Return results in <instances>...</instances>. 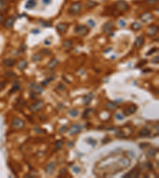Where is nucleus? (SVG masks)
Segmentation results:
<instances>
[{
	"label": "nucleus",
	"mask_w": 159,
	"mask_h": 178,
	"mask_svg": "<svg viewBox=\"0 0 159 178\" xmlns=\"http://www.w3.org/2000/svg\"><path fill=\"white\" fill-rule=\"evenodd\" d=\"M11 124L14 128L18 129V130H22L25 128L26 123L22 119L19 118V117H14V118L12 119Z\"/></svg>",
	"instance_id": "nucleus-1"
},
{
	"label": "nucleus",
	"mask_w": 159,
	"mask_h": 178,
	"mask_svg": "<svg viewBox=\"0 0 159 178\" xmlns=\"http://www.w3.org/2000/svg\"><path fill=\"white\" fill-rule=\"evenodd\" d=\"M82 9V4L80 2H76L71 5V7L68 9V12L71 14H78L81 11Z\"/></svg>",
	"instance_id": "nucleus-2"
},
{
	"label": "nucleus",
	"mask_w": 159,
	"mask_h": 178,
	"mask_svg": "<svg viewBox=\"0 0 159 178\" xmlns=\"http://www.w3.org/2000/svg\"><path fill=\"white\" fill-rule=\"evenodd\" d=\"M115 8L120 12H124L129 10V5L127 2H125L124 0H119L118 2L115 3Z\"/></svg>",
	"instance_id": "nucleus-3"
},
{
	"label": "nucleus",
	"mask_w": 159,
	"mask_h": 178,
	"mask_svg": "<svg viewBox=\"0 0 159 178\" xmlns=\"http://www.w3.org/2000/svg\"><path fill=\"white\" fill-rule=\"evenodd\" d=\"M44 106V102L42 101H37L35 103L32 104L30 106H29V109L33 113H37V112L40 111L42 109V108Z\"/></svg>",
	"instance_id": "nucleus-4"
},
{
	"label": "nucleus",
	"mask_w": 159,
	"mask_h": 178,
	"mask_svg": "<svg viewBox=\"0 0 159 178\" xmlns=\"http://www.w3.org/2000/svg\"><path fill=\"white\" fill-rule=\"evenodd\" d=\"M75 32H76V33L78 34L79 36L84 37V36H86L88 33L89 30L88 29V27L85 26V25H79V26L76 27V29H75Z\"/></svg>",
	"instance_id": "nucleus-5"
},
{
	"label": "nucleus",
	"mask_w": 159,
	"mask_h": 178,
	"mask_svg": "<svg viewBox=\"0 0 159 178\" xmlns=\"http://www.w3.org/2000/svg\"><path fill=\"white\" fill-rule=\"evenodd\" d=\"M114 28L113 25V22H107L103 25V32H104L105 34H110L111 32H112Z\"/></svg>",
	"instance_id": "nucleus-6"
},
{
	"label": "nucleus",
	"mask_w": 159,
	"mask_h": 178,
	"mask_svg": "<svg viewBox=\"0 0 159 178\" xmlns=\"http://www.w3.org/2000/svg\"><path fill=\"white\" fill-rule=\"evenodd\" d=\"M82 129H83V127L80 124H74L73 126H71V128L69 129V133L71 135H76L80 133L82 131Z\"/></svg>",
	"instance_id": "nucleus-7"
},
{
	"label": "nucleus",
	"mask_w": 159,
	"mask_h": 178,
	"mask_svg": "<svg viewBox=\"0 0 159 178\" xmlns=\"http://www.w3.org/2000/svg\"><path fill=\"white\" fill-rule=\"evenodd\" d=\"M139 175H140V170L137 167H135V168H134L130 173L123 175V177H126V178H127V177H139Z\"/></svg>",
	"instance_id": "nucleus-8"
},
{
	"label": "nucleus",
	"mask_w": 159,
	"mask_h": 178,
	"mask_svg": "<svg viewBox=\"0 0 159 178\" xmlns=\"http://www.w3.org/2000/svg\"><path fill=\"white\" fill-rule=\"evenodd\" d=\"M154 18V15L151 13H144L140 16V19L143 22H148L149 21L152 20Z\"/></svg>",
	"instance_id": "nucleus-9"
},
{
	"label": "nucleus",
	"mask_w": 159,
	"mask_h": 178,
	"mask_svg": "<svg viewBox=\"0 0 159 178\" xmlns=\"http://www.w3.org/2000/svg\"><path fill=\"white\" fill-rule=\"evenodd\" d=\"M137 110V106L136 105H131V106L127 108L126 109L123 111V113L125 114L126 116H130L134 114Z\"/></svg>",
	"instance_id": "nucleus-10"
},
{
	"label": "nucleus",
	"mask_w": 159,
	"mask_h": 178,
	"mask_svg": "<svg viewBox=\"0 0 159 178\" xmlns=\"http://www.w3.org/2000/svg\"><path fill=\"white\" fill-rule=\"evenodd\" d=\"M14 21H15V19H14V17H8V18L6 20V22H4V25L3 26L5 27V28L7 29H10V28H12L14 25Z\"/></svg>",
	"instance_id": "nucleus-11"
},
{
	"label": "nucleus",
	"mask_w": 159,
	"mask_h": 178,
	"mask_svg": "<svg viewBox=\"0 0 159 178\" xmlns=\"http://www.w3.org/2000/svg\"><path fill=\"white\" fill-rule=\"evenodd\" d=\"M55 170H56V165L53 162H51L49 165H47L46 166V169H45L46 173L48 174H50V175L53 173V172L55 171Z\"/></svg>",
	"instance_id": "nucleus-12"
},
{
	"label": "nucleus",
	"mask_w": 159,
	"mask_h": 178,
	"mask_svg": "<svg viewBox=\"0 0 159 178\" xmlns=\"http://www.w3.org/2000/svg\"><path fill=\"white\" fill-rule=\"evenodd\" d=\"M158 26L152 25L148 29V36L153 37V36L156 35V33H158Z\"/></svg>",
	"instance_id": "nucleus-13"
},
{
	"label": "nucleus",
	"mask_w": 159,
	"mask_h": 178,
	"mask_svg": "<svg viewBox=\"0 0 159 178\" xmlns=\"http://www.w3.org/2000/svg\"><path fill=\"white\" fill-rule=\"evenodd\" d=\"M92 98H93V93H88V94L85 95L83 97L84 104L85 105H88L90 103H91Z\"/></svg>",
	"instance_id": "nucleus-14"
},
{
	"label": "nucleus",
	"mask_w": 159,
	"mask_h": 178,
	"mask_svg": "<svg viewBox=\"0 0 159 178\" xmlns=\"http://www.w3.org/2000/svg\"><path fill=\"white\" fill-rule=\"evenodd\" d=\"M15 63H16V60L14 59H12V58L6 59L5 60H3V64L5 66H7V67H14V66L15 65Z\"/></svg>",
	"instance_id": "nucleus-15"
},
{
	"label": "nucleus",
	"mask_w": 159,
	"mask_h": 178,
	"mask_svg": "<svg viewBox=\"0 0 159 178\" xmlns=\"http://www.w3.org/2000/svg\"><path fill=\"white\" fill-rule=\"evenodd\" d=\"M30 87H31V89H32L33 91H34L35 93H42V91H43V89L41 87V86L38 85V84H37L36 82L32 83L30 85Z\"/></svg>",
	"instance_id": "nucleus-16"
},
{
	"label": "nucleus",
	"mask_w": 159,
	"mask_h": 178,
	"mask_svg": "<svg viewBox=\"0 0 159 178\" xmlns=\"http://www.w3.org/2000/svg\"><path fill=\"white\" fill-rule=\"evenodd\" d=\"M56 29L59 32H65L68 29V25L65 23H61L56 25Z\"/></svg>",
	"instance_id": "nucleus-17"
},
{
	"label": "nucleus",
	"mask_w": 159,
	"mask_h": 178,
	"mask_svg": "<svg viewBox=\"0 0 159 178\" xmlns=\"http://www.w3.org/2000/svg\"><path fill=\"white\" fill-rule=\"evenodd\" d=\"M143 44H144V37L140 36V37H139L136 39L135 42H134V47L141 48L143 45Z\"/></svg>",
	"instance_id": "nucleus-18"
},
{
	"label": "nucleus",
	"mask_w": 159,
	"mask_h": 178,
	"mask_svg": "<svg viewBox=\"0 0 159 178\" xmlns=\"http://www.w3.org/2000/svg\"><path fill=\"white\" fill-rule=\"evenodd\" d=\"M36 5H37V0H28L25 7L26 9H33L36 7Z\"/></svg>",
	"instance_id": "nucleus-19"
},
{
	"label": "nucleus",
	"mask_w": 159,
	"mask_h": 178,
	"mask_svg": "<svg viewBox=\"0 0 159 178\" xmlns=\"http://www.w3.org/2000/svg\"><path fill=\"white\" fill-rule=\"evenodd\" d=\"M105 107H106L107 109H108V110H115L118 108L115 102H113V101L107 102V103L105 105Z\"/></svg>",
	"instance_id": "nucleus-20"
},
{
	"label": "nucleus",
	"mask_w": 159,
	"mask_h": 178,
	"mask_svg": "<svg viewBox=\"0 0 159 178\" xmlns=\"http://www.w3.org/2000/svg\"><path fill=\"white\" fill-rule=\"evenodd\" d=\"M150 135V131L147 128H144L139 131V135L141 137H147Z\"/></svg>",
	"instance_id": "nucleus-21"
},
{
	"label": "nucleus",
	"mask_w": 159,
	"mask_h": 178,
	"mask_svg": "<svg viewBox=\"0 0 159 178\" xmlns=\"http://www.w3.org/2000/svg\"><path fill=\"white\" fill-rule=\"evenodd\" d=\"M59 63V60L56 59V58H54L51 61L48 63V67H49V69H53L56 66H57Z\"/></svg>",
	"instance_id": "nucleus-22"
},
{
	"label": "nucleus",
	"mask_w": 159,
	"mask_h": 178,
	"mask_svg": "<svg viewBox=\"0 0 159 178\" xmlns=\"http://www.w3.org/2000/svg\"><path fill=\"white\" fill-rule=\"evenodd\" d=\"M27 66H28L27 61H26V60H24V59L21 60L19 63H18V68H19L20 71H22L24 69H26L27 67Z\"/></svg>",
	"instance_id": "nucleus-23"
},
{
	"label": "nucleus",
	"mask_w": 159,
	"mask_h": 178,
	"mask_svg": "<svg viewBox=\"0 0 159 178\" xmlns=\"http://www.w3.org/2000/svg\"><path fill=\"white\" fill-rule=\"evenodd\" d=\"M63 45H64V47L67 50H69L70 48L73 47V41L69 40H67L64 41V43H63Z\"/></svg>",
	"instance_id": "nucleus-24"
},
{
	"label": "nucleus",
	"mask_w": 159,
	"mask_h": 178,
	"mask_svg": "<svg viewBox=\"0 0 159 178\" xmlns=\"http://www.w3.org/2000/svg\"><path fill=\"white\" fill-rule=\"evenodd\" d=\"M41 59H42V56H41L40 53L35 54V55H34L32 57V60L34 62H39V61H41Z\"/></svg>",
	"instance_id": "nucleus-25"
},
{
	"label": "nucleus",
	"mask_w": 159,
	"mask_h": 178,
	"mask_svg": "<svg viewBox=\"0 0 159 178\" xmlns=\"http://www.w3.org/2000/svg\"><path fill=\"white\" fill-rule=\"evenodd\" d=\"M68 114L73 117H76V116H78V115H79V111H78L77 109H76V108H73V109L68 111Z\"/></svg>",
	"instance_id": "nucleus-26"
},
{
	"label": "nucleus",
	"mask_w": 159,
	"mask_h": 178,
	"mask_svg": "<svg viewBox=\"0 0 159 178\" xmlns=\"http://www.w3.org/2000/svg\"><path fill=\"white\" fill-rule=\"evenodd\" d=\"M141 28H142V25H141L140 24L138 23V22H134V23L132 24V25H131V29L133 30H135V31H137V30H139Z\"/></svg>",
	"instance_id": "nucleus-27"
},
{
	"label": "nucleus",
	"mask_w": 159,
	"mask_h": 178,
	"mask_svg": "<svg viewBox=\"0 0 159 178\" xmlns=\"http://www.w3.org/2000/svg\"><path fill=\"white\" fill-rule=\"evenodd\" d=\"M63 145H64V142H63L62 140H58V141H56V143H55V147H56V150L61 149V147H62Z\"/></svg>",
	"instance_id": "nucleus-28"
},
{
	"label": "nucleus",
	"mask_w": 159,
	"mask_h": 178,
	"mask_svg": "<svg viewBox=\"0 0 159 178\" xmlns=\"http://www.w3.org/2000/svg\"><path fill=\"white\" fill-rule=\"evenodd\" d=\"M87 143H89L90 145H92V146H95L97 143V141L95 140L94 138H88V139H87Z\"/></svg>",
	"instance_id": "nucleus-29"
},
{
	"label": "nucleus",
	"mask_w": 159,
	"mask_h": 178,
	"mask_svg": "<svg viewBox=\"0 0 159 178\" xmlns=\"http://www.w3.org/2000/svg\"><path fill=\"white\" fill-rule=\"evenodd\" d=\"M53 79H54V78H53V77H51V78H47V79L44 80L43 82H41V84H42V86H47L48 84L49 83L50 81H52V80H53Z\"/></svg>",
	"instance_id": "nucleus-30"
},
{
	"label": "nucleus",
	"mask_w": 159,
	"mask_h": 178,
	"mask_svg": "<svg viewBox=\"0 0 159 178\" xmlns=\"http://www.w3.org/2000/svg\"><path fill=\"white\" fill-rule=\"evenodd\" d=\"M91 111H93V110H92V109H91V108H88V109H87V110H85L84 111V114H83V117H84V118H88V116L90 115V112H91Z\"/></svg>",
	"instance_id": "nucleus-31"
},
{
	"label": "nucleus",
	"mask_w": 159,
	"mask_h": 178,
	"mask_svg": "<svg viewBox=\"0 0 159 178\" xmlns=\"http://www.w3.org/2000/svg\"><path fill=\"white\" fill-rule=\"evenodd\" d=\"M96 5H97V3L94 1H88L87 7H88V8H92V7H94L95 6H96Z\"/></svg>",
	"instance_id": "nucleus-32"
},
{
	"label": "nucleus",
	"mask_w": 159,
	"mask_h": 178,
	"mask_svg": "<svg viewBox=\"0 0 159 178\" xmlns=\"http://www.w3.org/2000/svg\"><path fill=\"white\" fill-rule=\"evenodd\" d=\"M40 53L45 54V55H50V54H51V51L49 50V49H46V48H44V49L41 50Z\"/></svg>",
	"instance_id": "nucleus-33"
},
{
	"label": "nucleus",
	"mask_w": 159,
	"mask_h": 178,
	"mask_svg": "<svg viewBox=\"0 0 159 178\" xmlns=\"http://www.w3.org/2000/svg\"><path fill=\"white\" fill-rule=\"evenodd\" d=\"M19 89H20V86H19V85H16V86H14L13 87H12V89H11V90L9 93H14V91H18V90H19Z\"/></svg>",
	"instance_id": "nucleus-34"
},
{
	"label": "nucleus",
	"mask_w": 159,
	"mask_h": 178,
	"mask_svg": "<svg viewBox=\"0 0 159 178\" xmlns=\"http://www.w3.org/2000/svg\"><path fill=\"white\" fill-rule=\"evenodd\" d=\"M158 51V48H153L152 49H150V52H148L147 53H146V56H150V55H152L153 53H154V52H156Z\"/></svg>",
	"instance_id": "nucleus-35"
},
{
	"label": "nucleus",
	"mask_w": 159,
	"mask_h": 178,
	"mask_svg": "<svg viewBox=\"0 0 159 178\" xmlns=\"http://www.w3.org/2000/svg\"><path fill=\"white\" fill-rule=\"evenodd\" d=\"M88 25H90V27H92V28H94L95 26V23L92 19H89L88 21Z\"/></svg>",
	"instance_id": "nucleus-36"
},
{
	"label": "nucleus",
	"mask_w": 159,
	"mask_h": 178,
	"mask_svg": "<svg viewBox=\"0 0 159 178\" xmlns=\"http://www.w3.org/2000/svg\"><path fill=\"white\" fill-rule=\"evenodd\" d=\"M73 170L75 173H80V168L78 167V166H76V165L73 167Z\"/></svg>",
	"instance_id": "nucleus-37"
},
{
	"label": "nucleus",
	"mask_w": 159,
	"mask_h": 178,
	"mask_svg": "<svg viewBox=\"0 0 159 178\" xmlns=\"http://www.w3.org/2000/svg\"><path fill=\"white\" fill-rule=\"evenodd\" d=\"M156 154V149L155 148H152L151 150H150V151L148 153V155L150 156H154Z\"/></svg>",
	"instance_id": "nucleus-38"
},
{
	"label": "nucleus",
	"mask_w": 159,
	"mask_h": 178,
	"mask_svg": "<svg viewBox=\"0 0 159 178\" xmlns=\"http://www.w3.org/2000/svg\"><path fill=\"white\" fill-rule=\"evenodd\" d=\"M146 2L150 5H153V4H155L158 2V0H146Z\"/></svg>",
	"instance_id": "nucleus-39"
},
{
	"label": "nucleus",
	"mask_w": 159,
	"mask_h": 178,
	"mask_svg": "<svg viewBox=\"0 0 159 178\" xmlns=\"http://www.w3.org/2000/svg\"><path fill=\"white\" fill-rule=\"evenodd\" d=\"M146 63H147V61H146V60H143V61H141V62L139 63V64H138V65L136 66V67H141L142 65H145V64H146Z\"/></svg>",
	"instance_id": "nucleus-40"
},
{
	"label": "nucleus",
	"mask_w": 159,
	"mask_h": 178,
	"mask_svg": "<svg viewBox=\"0 0 159 178\" xmlns=\"http://www.w3.org/2000/svg\"><path fill=\"white\" fill-rule=\"evenodd\" d=\"M115 117H116V118L118 119L119 120H122V119L124 118V116H122L120 113H118V114H116Z\"/></svg>",
	"instance_id": "nucleus-41"
},
{
	"label": "nucleus",
	"mask_w": 159,
	"mask_h": 178,
	"mask_svg": "<svg viewBox=\"0 0 159 178\" xmlns=\"http://www.w3.org/2000/svg\"><path fill=\"white\" fill-rule=\"evenodd\" d=\"M115 135L119 138H124L125 137L124 133H122V132H117V134Z\"/></svg>",
	"instance_id": "nucleus-42"
},
{
	"label": "nucleus",
	"mask_w": 159,
	"mask_h": 178,
	"mask_svg": "<svg viewBox=\"0 0 159 178\" xmlns=\"http://www.w3.org/2000/svg\"><path fill=\"white\" fill-rule=\"evenodd\" d=\"M37 97V95H36V93L34 91H31L30 92V98L31 99H35Z\"/></svg>",
	"instance_id": "nucleus-43"
},
{
	"label": "nucleus",
	"mask_w": 159,
	"mask_h": 178,
	"mask_svg": "<svg viewBox=\"0 0 159 178\" xmlns=\"http://www.w3.org/2000/svg\"><path fill=\"white\" fill-rule=\"evenodd\" d=\"M7 85V82H0V89H2Z\"/></svg>",
	"instance_id": "nucleus-44"
},
{
	"label": "nucleus",
	"mask_w": 159,
	"mask_h": 178,
	"mask_svg": "<svg viewBox=\"0 0 159 178\" xmlns=\"http://www.w3.org/2000/svg\"><path fill=\"white\" fill-rule=\"evenodd\" d=\"M67 173V170H66L65 168H63L61 170H60V174H61V176H62L63 174H66Z\"/></svg>",
	"instance_id": "nucleus-45"
},
{
	"label": "nucleus",
	"mask_w": 159,
	"mask_h": 178,
	"mask_svg": "<svg viewBox=\"0 0 159 178\" xmlns=\"http://www.w3.org/2000/svg\"><path fill=\"white\" fill-rule=\"evenodd\" d=\"M52 2V0H42V3L45 5H49Z\"/></svg>",
	"instance_id": "nucleus-46"
},
{
	"label": "nucleus",
	"mask_w": 159,
	"mask_h": 178,
	"mask_svg": "<svg viewBox=\"0 0 159 178\" xmlns=\"http://www.w3.org/2000/svg\"><path fill=\"white\" fill-rule=\"evenodd\" d=\"M119 25L122 26V27H123V26L126 25V22H124L123 20H120V21H119Z\"/></svg>",
	"instance_id": "nucleus-47"
},
{
	"label": "nucleus",
	"mask_w": 159,
	"mask_h": 178,
	"mask_svg": "<svg viewBox=\"0 0 159 178\" xmlns=\"http://www.w3.org/2000/svg\"><path fill=\"white\" fill-rule=\"evenodd\" d=\"M7 75H9V77H13V76H16V74L14 73V72H12V71H8L7 73Z\"/></svg>",
	"instance_id": "nucleus-48"
},
{
	"label": "nucleus",
	"mask_w": 159,
	"mask_h": 178,
	"mask_svg": "<svg viewBox=\"0 0 159 178\" xmlns=\"http://www.w3.org/2000/svg\"><path fill=\"white\" fill-rule=\"evenodd\" d=\"M158 61H159L158 56H156L155 58H154V59L152 60V63H158Z\"/></svg>",
	"instance_id": "nucleus-49"
},
{
	"label": "nucleus",
	"mask_w": 159,
	"mask_h": 178,
	"mask_svg": "<svg viewBox=\"0 0 159 178\" xmlns=\"http://www.w3.org/2000/svg\"><path fill=\"white\" fill-rule=\"evenodd\" d=\"M66 130H67V127H66V126H63L62 128L60 129V131H61V132H64Z\"/></svg>",
	"instance_id": "nucleus-50"
},
{
	"label": "nucleus",
	"mask_w": 159,
	"mask_h": 178,
	"mask_svg": "<svg viewBox=\"0 0 159 178\" xmlns=\"http://www.w3.org/2000/svg\"><path fill=\"white\" fill-rule=\"evenodd\" d=\"M32 32H33V33H36V34H37V33H39V32H40V30H39V29H34Z\"/></svg>",
	"instance_id": "nucleus-51"
},
{
	"label": "nucleus",
	"mask_w": 159,
	"mask_h": 178,
	"mask_svg": "<svg viewBox=\"0 0 159 178\" xmlns=\"http://www.w3.org/2000/svg\"><path fill=\"white\" fill-rule=\"evenodd\" d=\"M2 21H3V15H2V14H0V24L2 23Z\"/></svg>",
	"instance_id": "nucleus-52"
},
{
	"label": "nucleus",
	"mask_w": 159,
	"mask_h": 178,
	"mask_svg": "<svg viewBox=\"0 0 159 178\" xmlns=\"http://www.w3.org/2000/svg\"><path fill=\"white\" fill-rule=\"evenodd\" d=\"M68 146H69V147H73L74 146V143L73 142H71V143H68Z\"/></svg>",
	"instance_id": "nucleus-53"
},
{
	"label": "nucleus",
	"mask_w": 159,
	"mask_h": 178,
	"mask_svg": "<svg viewBox=\"0 0 159 178\" xmlns=\"http://www.w3.org/2000/svg\"><path fill=\"white\" fill-rule=\"evenodd\" d=\"M148 167L150 168V170H153V165H152V164L150 163V162H149V163H148Z\"/></svg>",
	"instance_id": "nucleus-54"
},
{
	"label": "nucleus",
	"mask_w": 159,
	"mask_h": 178,
	"mask_svg": "<svg viewBox=\"0 0 159 178\" xmlns=\"http://www.w3.org/2000/svg\"><path fill=\"white\" fill-rule=\"evenodd\" d=\"M146 71H143V72H149V71H150V72H151V71H151V69H146Z\"/></svg>",
	"instance_id": "nucleus-55"
},
{
	"label": "nucleus",
	"mask_w": 159,
	"mask_h": 178,
	"mask_svg": "<svg viewBox=\"0 0 159 178\" xmlns=\"http://www.w3.org/2000/svg\"><path fill=\"white\" fill-rule=\"evenodd\" d=\"M50 43H51V42H50V41H48V40H46V41H45V44H48V45H49Z\"/></svg>",
	"instance_id": "nucleus-56"
}]
</instances>
